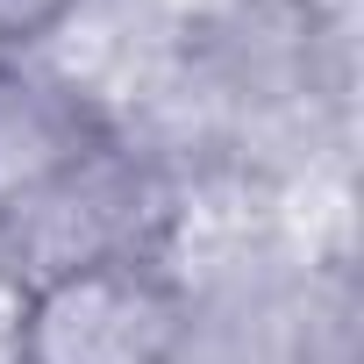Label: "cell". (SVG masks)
Here are the masks:
<instances>
[{"mask_svg": "<svg viewBox=\"0 0 364 364\" xmlns=\"http://www.w3.org/2000/svg\"><path fill=\"white\" fill-rule=\"evenodd\" d=\"M79 8L86 0H0V58H36V50L65 43Z\"/></svg>", "mask_w": 364, "mask_h": 364, "instance_id": "cell-3", "label": "cell"}, {"mask_svg": "<svg viewBox=\"0 0 364 364\" xmlns=\"http://www.w3.org/2000/svg\"><path fill=\"white\" fill-rule=\"evenodd\" d=\"M186 293L171 257H114L15 293L8 364H171Z\"/></svg>", "mask_w": 364, "mask_h": 364, "instance_id": "cell-1", "label": "cell"}, {"mask_svg": "<svg viewBox=\"0 0 364 364\" xmlns=\"http://www.w3.org/2000/svg\"><path fill=\"white\" fill-rule=\"evenodd\" d=\"M114 143V114L50 58H0V215Z\"/></svg>", "mask_w": 364, "mask_h": 364, "instance_id": "cell-2", "label": "cell"}]
</instances>
